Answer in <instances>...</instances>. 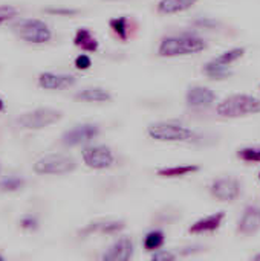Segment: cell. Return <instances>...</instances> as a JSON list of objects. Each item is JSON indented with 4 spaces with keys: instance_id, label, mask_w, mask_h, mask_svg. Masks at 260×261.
<instances>
[{
    "instance_id": "cell-16",
    "label": "cell",
    "mask_w": 260,
    "mask_h": 261,
    "mask_svg": "<svg viewBox=\"0 0 260 261\" xmlns=\"http://www.w3.org/2000/svg\"><path fill=\"white\" fill-rule=\"evenodd\" d=\"M198 0H161L158 3V12L170 15V14H178L182 11L190 9L193 5H196Z\"/></svg>"
},
{
    "instance_id": "cell-24",
    "label": "cell",
    "mask_w": 260,
    "mask_h": 261,
    "mask_svg": "<svg viewBox=\"0 0 260 261\" xmlns=\"http://www.w3.org/2000/svg\"><path fill=\"white\" fill-rule=\"evenodd\" d=\"M110 28L113 29V32H115L121 40H127L129 28H127V18H126V17H118V18L110 20Z\"/></svg>"
},
{
    "instance_id": "cell-1",
    "label": "cell",
    "mask_w": 260,
    "mask_h": 261,
    "mask_svg": "<svg viewBox=\"0 0 260 261\" xmlns=\"http://www.w3.org/2000/svg\"><path fill=\"white\" fill-rule=\"evenodd\" d=\"M205 47L207 44L201 37L193 34H181V35L166 37L158 47V54L161 57H179V55L198 54Z\"/></svg>"
},
{
    "instance_id": "cell-10",
    "label": "cell",
    "mask_w": 260,
    "mask_h": 261,
    "mask_svg": "<svg viewBox=\"0 0 260 261\" xmlns=\"http://www.w3.org/2000/svg\"><path fill=\"white\" fill-rule=\"evenodd\" d=\"M75 76L67 75V73H52V72H44L40 73L38 76V84L40 87L46 90H60V89H67L75 84Z\"/></svg>"
},
{
    "instance_id": "cell-9",
    "label": "cell",
    "mask_w": 260,
    "mask_h": 261,
    "mask_svg": "<svg viewBox=\"0 0 260 261\" xmlns=\"http://www.w3.org/2000/svg\"><path fill=\"white\" fill-rule=\"evenodd\" d=\"M210 191H211L213 197H216L221 202H233L241 194V185L236 179L224 177V179L213 182Z\"/></svg>"
},
{
    "instance_id": "cell-2",
    "label": "cell",
    "mask_w": 260,
    "mask_h": 261,
    "mask_svg": "<svg viewBox=\"0 0 260 261\" xmlns=\"http://www.w3.org/2000/svg\"><path fill=\"white\" fill-rule=\"evenodd\" d=\"M218 115L224 118H241L260 113V99L251 95H233L218 106Z\"/></svg>"
},
{
    "instance_id": "cell-5",
    "label": "cell",
    "mask_w": 260,
    "mask_h": 261,
    "mask_svg": "<svg viewBox=\"0 0 260 261\" xmlns=\"http://www.w3.org/2000/svg\"><path fill=\"white\" fill-rule=\"evenodd\" d=\"M61 118H63V113L60 110L41 107V109H35L32 112L23 113L21 116H18L17 124L26 130H41L44 127L55 124Z\"/></svg>"
},
{
    "instance_id": "cell-33",
    "label": "cell",
    "mask_w": 260,
    "mask_h": 261,
    "mask_svg": "<svg viewBox=\"0 0 260 261\" xmlns=\"http://www.w3.org/2000/svg\"><path fill=\"white\" fill-rule=\"evenodd\" d=\"M254 260L260 261V254H257V255H256V257H254Z\"/></svg>"
},
{
    "instance_id": "cell-35",
    "label": "cell",
    "mask_w": 260,
    "mask_h": 261,
    "mask_svg": "<svg viewBox=\"0 0 260 261\" xmlns=\"http://www.w3.org/2000/svg\"><path fill=\"white\" fill-rule=\"evenodd\" d=\"M259 179H260V174H259Z\"/></svg>"
},
{
    "instance_id": "cell-34",
    "label": "cell",
    "mask_w": 260,
    "mask_h": 261,
    "mask_svg": "<svg viewBox=\"0 0 260 261\" xmlns=\"http://www.w3.org/2000/svg\"><path fill=\"white\" fill-rule=\"evenodd\" d=\"M0 260H3V255H0Z\"/></svg>"
},
{
    "instance_id": "cell-31",
    "label": "cell",
    "mask_w": 260,
    "mask_h": 261,
    "mask_svg": "<svg viewBox=\"0 0 260 261\" xmlns=\"http://www.w3.org/2000/svg\"><path fill=\"white\" fill-rule=\"evenodd\" d=\"M198 24H201V26H205V28H211V26H216V23L213 21V20H199V21H196Z\"/></svg>"
},
{
    "instance_id": "cell-17",
    "label": "cell",
    "mask_w": 260,
    "mask_h": 261,
    "mask_svg": "<svg viewBox=\"0 0 260 261\" xmlns=\"http://www.w3.org/2000/svg\"><path fill=\"white\" fill-rule=\"evenodd\" d=\"M74 43H75V46H78V47H81L83 50H87V52H97L98 50L97 38L86 28H81V29L77 31V34L74 37Z\"/></svg>"
},
{
    "instance_id": "cell-15",
    "label": "cell",
    "mask_w": 260,
    "mask_h": 261,
    "mask_svg": "<svg viewBox=\"0 0 260 261\" xmlns=\"http://www.w3.org/2000/svg\"><path fill=\"white\" fill-rule=\"evenodd\" d=\"M75 99L87 102H107L112 99V95L101 87H89L75 93Z\"/></svg>"
},
{
    "instance_id": "cell-19",
    "label": "cell",
    "mask_w": 260,
    "mask_h": 261,
    "mask_svg": "<svg viewBox=\"0 0 260 261\" xmlns=\"http://www.w3.org/2000/svg\"><path fill=\"white\" fill-rule=\"evenodd\" d=\"M245 54V49L244 47H234V49H230L224 54H221L219 57L213 58L210 63L215 64V66H221V67H228L231 63H234L236 60H239L241 57H244Z\"/></svg>"
},
{
    "instance_id": "cell-18",
    "label": "cell",
    "mask_w": 260,
    "mask_h": 261,
    "mask_svg": "<svg viewBox=\"0 0 260 261\" xmlns=\"http://www.w3.org/2000/svg\"><path fill=\"white\" fill-rule=\"evenodd\" d=\"M196 171H199L198 165H175V167L158 170V176H161V177H184V176H188Z\"/></svg>"
},
{
    "instance_id": "cell-13",
    "label": "cell",
    "mask_w": 260,
    "mask_h": 261,
    "mask_svg": "<svg viewBox=\"0 0 260 261\" xmlns=\"http://www.w3.org/2000/svg\"><path fill=\"white\" fill-rule=\"evenodd\" d=\"M260 229V208L257 206H247L242 219L238 225V232L244 236H253Z\"/></svg>"
},
{
    "instance_id": "cell-25",
    "label": "cell",
    "mask_w": 260,
    "mask_h": 261,
    "mask_svg": "<svg viewBox=\"0 0 260 261\" xmlns=\"http://www.w3.org/2000/svg\"><path fill=\"white\" fill-rule=\"evenodd\" d=\"M238 158L245 162H260V148H256V147L242 148L239 150Z\"/></svg>"
},
{
    "instance_id": "cell-28",
    "label": "cell",
    "mask_w": 260,
    "mask_h": 261,
    "mask_svg": "<svg viewBox=\"0 0 260 261\" xmlns=\"http://www.w3.org/2000/svg\"><path fill=\"white\" fill-rule=\"evenodd\" d=\"M176 258V255L170 251H156L153 255H152V260L153 261H173Z\"/></svg>"
},
{
    "instance_id": "cell-14",
    "label": "cell",
    "mask_w": 260,
    "mask_h": 261,
    "mask_svg": "<svg viewBox=\"0 0 260 261\" xmlns=\"http://www.w3.org/2000/svg\"><path fill=\"white\" fill-rule=\"evenodd\" d=\"M225 219V213H216L211 214L208 217H204L198 222H195L190 228L188 232L190 234H204V232H213L216 229H219V226L222 225V220Z\"/></svg>"
},
{
    "instance_id": "cell-12",
    "label": "cell",
    "mask_w": 260,
    "mask_h": 261,
    "mask_svg": "<svg viewBox=\"0 0 260 261\" xmlns=\"http://www.w3.org/2000/svg\"><path fill=\"white\" fill-rule=\"evenodd\" d=\"M216 95L211 89L208 87H202V86H195L190 87L187 95H185V101L190 107H196V109H202V107H208L215 102Z\"/></svg>"
},
{
    "instance_id": "cell-8",
    "label": "cell",
    "mask_w": 260,
    "mask_h": 261,
    "mask_svg": "<svg viewBox=\"0 0 260 261\" xmlns=\"http://www.w3.org/2000/svg\"><path fill=\"white\" fill-rule=\"evenodd\" d=\"M83 161L89 168L104 170L113 164V153L109 147L104 145L87 147L83 150Z\"/></svg>"
},
{
    "instance_id": "cell-30",
    "label": "cell",
    "mask_w": 260,
    "mask_h": 261,
    "mask_svg": "<svg viewBox=\"0 0 260 261\" xmlns=\"http://www.w3.org/2000/svg\"><path fill=\"white\" fill-rule=\"evenodd\" d=\"M49 12H52V14H63V15H74V14H77V11H74V9H48Z\"/></svg>"
},
{
    "instance_id": "cell-6",
    "label": "cell",
    "mask_w": 260,
    "mask_h": 261,
    "mask_svg": "<svg viewBox=\"0 0 260 261\" xmlns=\"http://www.w3.org/2000/svg\"><path fill=\"white\" fill-rule=\"evenodd\" d=\"M77 168V162L74 158L67 154H48L40 158L34 164V171L37 174H67Z\"/></svg>"
},
{
    "instance_id": "cell-23",
    "label": "cell",
    "mask_w": 260,
    "mask_h": 261,
    "mask_svg": "<svg viewBox=\"0 0 260 261\" xmlns=\"http://www.w3.org/2000/svg\"><path fill=\"white\" fill-rule=\"evenodd\" d=\"M25 185V180L21 177H17V176H9L6 179H3L0 182V191L3 193H12V191H18L21 190Z\"/></svg>"
},
{
    "instance_id": "cell-32",
    "label": "cell",
    "mask_w": 260,
    "mask_h": 261,
    "mask_svg": "<svg viewBox=\"0 0 260 261\" xmlns=\"http://www.w3.org/2000/svg\"><path fill=\"white\" fill-rule=\"evenodd\" d=\"M3 109H5V102H3V99L0 98V112H2Z\"/></svg>"
},
{
    "instance_id": "cell-26",
    "label": "cell",
    "mask_w": 260,
    "mask_h": 261,
    "mask_svg": "<svg viewBox=\"0 0 260 261\" xmlns=\"http://www.w3.org/2000/svg\"><path fill=\"white\" fill-rule=\"evenodd\" d=\"M17 14H18L17 8H14V6H11V5H0V26H2L5 21L14 18Z\"/></svg>"
},
{
    "instance_id": "cell-7",
    "label": "cell",
    "mask_w": 260,
    "mask_h": 261,
    "mask_svg": "<svg viewBox=\"0 0 260 261\" xmlns=\"http://www.w3.org/2000/svg\"><path fill=\"white\" fill-rule=\"evenodd\" d=\"M98 133H100V128L95 124H78L72 127L70 130L64 132V135L61 136V142L66 147L81 145V144L90 142L93 138L98 136Z\"/></svg>"
},
{
    "instance_id": "cell-22",
    "label": "cell",
    "mask_w": 260,
    "mask_h": 261,
    "mask_svg": "<svg viewBox=\"0 0 260 261\" xmlns=\"http://www.w3.org/2000/svg\"><path fill=\"white\" fill-rule=\"evenodd\" d=\"M126 228V223L123 220L120 222H106V223H95L93 226H90L87 231H101V232H106V234H115L121 229Z\"/></svg>"
},
{
    "instance_id": "cell-11",
    "label": "cell",
    "mask_w": 260,
    "mask_h": 261,
    "mask_svg": "<svg viewBox=\"0 0 260 261\" xmlns=\"http://www.w3.org/2000/svg\"><path fill=\"white\" fill-rule=\"evenodd\" d=\"M133 242L129 237H123L118 242H115L107 252H104L103 260L104 261H129L133 257Z\"/></svg>"
},
{
    "instance_id": "cell-29",
    "label": "cell",
    "mask_w": 260,
    "mask_h": 261,
    "mask_svg": "<svg viewBox=\"0 0 260 261\" xmlns=\"http://www.w3.org/2000/svg\"><path fill=\"white\" fill-rule=\"evenodd\" d=\"M20 225H21V228H25V229H35L38 223H37V219H35V217H32V216H25V217L21 219Z\"/></svg>"
},
{
    "instance_id": "cell-3",
    "label": "cell",
    "mask_w": 260,
    "mask_h": 261,
    "mask_svg": "<svg viewBox=\"0 0 260 261\" xmlns=\"http://www.w3.org/2000/svg\"><path fill=\"white\" fill-rule=\"evenodd\" d=\"M12 32L20 37L21 40L34 44H43L48 43L52 38V32L49 26L37 18H21L11 24Z\"/></svg>"
},
{
    "instance_id": "cell-27",
    "label": "cell",
    "mask_w": 260,
    "mask_h": 261,
    "mask_svg": "<svg viewBox=\"0 0 260 261\" xmlns=\"http://www.w3.org/2000/svg\"><path fill=\"white\" fill-rule=\"evenodd\" d=\"M90 66H92V60H90L89 55L81 54V55H78V57L75 58V67H77V69L86 70V69H89Z\"/></svg>"
},
{
    "instance_id": "cell-4",
    "label": "cell",
    "mask_w": 260,
    "mask_h": 261,
    "mask_svg": "<svg viewBox=\"0 0 260 261\" xmlns=\"http://www.w3.org/2000/svg\"><path fill=\"white\" fill-rule=\"evenodd\" d=\"M149 136L161 142H184L195 138V132L173 122H155L149 125Z\"/></svg>"
},
{
    "instance_id": "cell-21",
    "label": "cell",
    "mask_w": 260,
    "mask_h": 261,
    "mask_svg": "<svg viewBox=\"0 0 260 261\" xmlns=\"http://www.w3.org/2000/svg\"><path fill=\"white\" fill-rule=\"evenodd\" d=\"M204 73L211 78V80H225L231 75L228 67H221V66H215L211 63H207L204 67Z\"/></svg>"
},
{
    "instance_id": "cell-20",
    "label": "cell",
    "mask_w": 260,
    "mask_h": 261,
    "mask_svg": "<svg viewBox=\"0 0 260 261\" xmlns=\"http://www.w3.org/2000/svg\"><path fill=\"white\" fill-rule=\"evenodd\" d=\"M164 232L161 231H150L146 237H144V248L147 251H158L162 245H164Z\"/></svg>"
}]
</instances>
